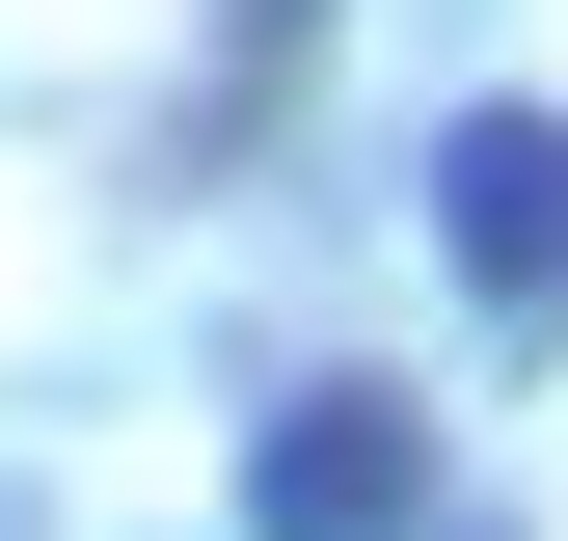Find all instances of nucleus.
Here are the masks:
<instances>
[{"label": "nucleus", "mask_w": 568, "mask_h": 541, "mask_svg": "<svg viewBox=\"0 0 568 541\" xmlns=\"http://www.w3.org/2000/svg\"><path fill=\"white\" fill-rule=\"evenodd\" d=\"M406 514H434L406 379H271L244 406V541H406Z\"/></svg>", "instance_id": "1"}, {"label": "nucleus", "mask_w": 568, "mask_h": 541, "mask_svg": "<svg viewBox=\"0 0 568 541\" xmlns=\"http://www.w3.org/2000/svg\"><path fill=\"white\" fill-rule=\"evenodd\" d=\"M434 270L515 353H568V109H460L434 135Z\"/></svg>", "instance_id": "2"}]
</instances>
